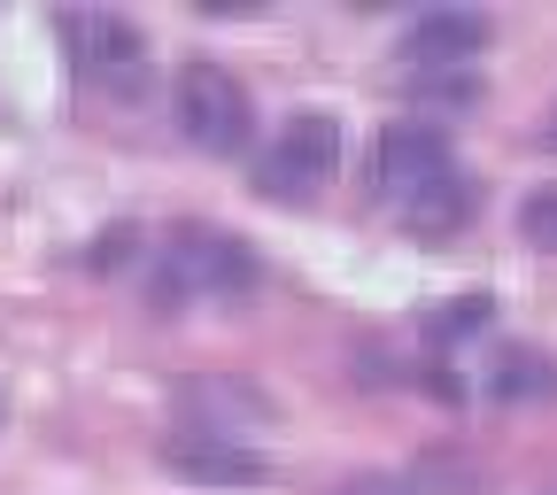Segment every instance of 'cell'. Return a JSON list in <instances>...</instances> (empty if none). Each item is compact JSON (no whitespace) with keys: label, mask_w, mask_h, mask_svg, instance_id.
Here are the masks:
<instances>
[{"label":"cell","mask_w":557,"mask_h":495,"mask_svg":"<svg viewBox=\"0 0 557 495\" xmlns=\"http://www.w3.org/2000/svg\"><path fill=\"white\" fill-rule=\"evenodd\" d=\"M418 94L426 101H472V78L465 70H434V78H418Z\"/></svg>","instance_id":"cell-12"},{"label":"cell","mask_w":557,"mask_h":495,"mask_svg":"<svg viewBox=\"0 0 557 495\" xmlns=\"http://www.w3.org/2000/svg\"><path fill=\"white\" fill-rule=\"evenodd\" d=\"M156 457H163L171 480H194V487H256V480H271V457L263 449H248L233 434H201V426L171 434Z\"/></svg>","instance_id":"cell-6"},{"label":"cell","mask_w":557,"mask_h":495,"mask_svg":"<svg viewBox=\"0 0 557 495\" xmlns=\"http://www.w3.org/2000/svg\"><path fill=\"white\" fill-rule=\"evenodd\" d=\"M487 395L496 403H557V357L534 341H496L487 357Z\"/></svg>","instance_id":"cell-8"},{"label":"cell","mask_w":557,"mask_h":495,"mask_svg":"<svg viewBox=\"0 0 557 495\" xmlns=\"http://www.w3.org/2000/svg\"><path fill=\"white\" fill-rule=\"evenodd\" d=\"M457 171V148H449V124L442 116H403V124H387L380 132V148H372V186H380V201H418L434 178H449Z\"/></svg>","instance_id":"cell-5"},{"label":"cell","mask_w":557,"mask_h":495,"mask_svg":"<svg viewBox=\"0 0 557 495\" xmlns=\"http://www.w3.org/2000/svg\"><path fill=\"white\" fill-rule=\"evenodd\" d=\"M487 318H496V295H449V302L426 310V341H434V348H457V341H472Z\"/></svg>","instance_id":"cell-10"},{"label":"cell","mask_w":557,"mask_h":495,"mask_svg":"<svg viewBox=\"0 0 557 495\" xmlns=\"http://www.w3.org/2000/svg\"><path fill=\"white\" fill-rule=\"evenodd\" d=\"M171 116H178V132H186V148L218 156V163L256 156V94L233 78L225 62H209V54L178 62V78H171Z\"/></svg>","instance_id":"cell-2"},{"label":"cell","mask_w":557,"mask_h":495,"mask_svg":"<svg viewBox=\"0 0 557 495\" xmlns=\"http://www.w3.org/2000/svg\"><path fill=\"white\" fill-rule=\"evenodd\" d=\"M62 47L78 62L86 86H109V94H139L148 86V32L116 9H70L62 16Z\"/></svg>","instance_id":"cell-4"},{"label":"cell","mask_w":557,"mask_h":495,"mask_svg":"<svg viewBox=\"0 0 557 495\" xmlns=\"http://www.w3.org/2000/svg\"><path fill=\"white\" fill-rule=\"evenodd\" d=\"M549 139H557V116H549Z\"/></svg>","instance_id":"cell-13"},{"label":"cell","mask_w":557,"mask_h":495,"mask_svg":"<svg viewBox=\"0 0 557 495\" xmlns=\"http://www.w3.org/2000/svg\"><path fill=\"white\" fill-rule=\"evenodd\" d=\"M487 39H496V24H487L480 9H426V16H410L403 24V39H395V54L426 78V70H465Z\"/></svg>","instance_id":"cell-7"},{"label":"cell","mask_w":557,"mask_h":495,"mask_svg":"<svg viewBox=\"0 0 557 495\" xmlns=\"http://www.w3.org/2000/svg\"><path fill=\"white\" fill-rule=\"evenodd\" d=\"M333 171H341V116L333 109H295L278 132H256V156H248L256 194L310 201V194L333 186Z\"/></svg>","instance_id":"cell-3"},{"label":"cell","mask_w":557,"mask_h":495,"mask_svg":"<svg viewBox=\"0 0 557 495\" xmlns=\"http://www.w3.org/2000/svg\"><path fill=\"white\" fill-rule=\"evenodd\" d=\"M542 495H557V487H542Z\"/></svg>","instance_id":"cell-14"},{"label":"cell","mask_w":557,"mask_h":495,"mask_svg":"<svg viewBox=\"0 0 557 495\" xmlns=\"http://www.w3.org/2000/svg\"><path fill=\"white\" fill-rule=\"evenodd\" d=\"M472 209H480V186H472L465 163H457L449 178H434L418 201H403V225H410L418 240H449L457 225H472Z\"/></svg>","instance_id":"cell-9"},{"label":"cell","mask_w":557,"mask_h":495,"mask_svg":"<svg viewBox=\"0 0 557 495\" xmlns=\"http://www.w3.org/2000/svg\"><path fill=\"white\" fill-rule=\"evenodd\" d=\"M256 248L225 225H171L163 233V256H156V302L178 310V302H233L256 287Z\"/></svg>","instance_id":"cell-1"},{"label":"cell","mask_w":557,"mask_h":495,"mask_svg":"<svg viewBox=\"0 0 557 495\" xmlns=\"http://www.w3.org/2000/svg\"><path fill=\"white\" fill-rule=\"evenodd\" d=\"M511 225H519V240H527L534 256H557V178H542V186L519 194Z\"/></svg>","instance_id":"cell-11"}]
</instances>
